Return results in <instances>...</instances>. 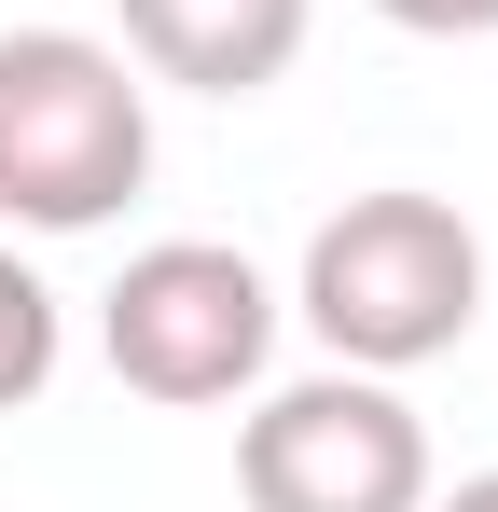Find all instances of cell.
<instances>
[{"label":"cell","instance_id":"6da1fadb","mask_svg":"<svg viewBox=\"0 0 498 512\" xmlns=\"http://www.w3.org/2000/svg\"><path fill=\"white\" fill-rule=\"evenodd\" d=\"M305 333L346 360V374H415V360H457L471 319H485V236L443 208V194H346L319 236H305V277H291Z\"/></svg>","mask_w":498,"mask_h":512},{"label":"cell","instance_id":"7a4b0ae2","mask_svg":"<svg viewBox=\"0 0 498 512\" xmlns=\"http://www.w3.org/2000/svg\"><path fill=\"white\" fill-rule=\"evenodd\" d=\"M153 180V84L97 28H0V222L97 236Z\"/></svg>","mask_w":498,"mask_h":512},{"label":"cell","instance_id":"3957f363","mask_svg":"<svg viewBox=\"0 0 498 512\" xmlns=\"http://www.w3.org/2000/svg\"><path fill=\"white\" fill-rule=\"evenodd\" d=\"M97 346H111V374H125L139 402L208 416V402L263 388L277 291H263V263L222 250V236H153V250H125V277L97 291Z\"/></svg>","mask_w":498,"mask_h":512},{"label":"cell","instance_id":"277c9868","mask_svg":"<svg viewBox=\"0 0 498 512\" xmlns=\"http://www.w3.org/2000/svg\"><path fill=\"white\" fill-rule=\"evenodd\" d=\"M236 499L249 512H415L429 499V429L388 374H291L236 429Z\"/></svg>","mask_w":498,"mask_h":512},{"label":"cell","instance_id":"5b68a950","mask_svg":"<svg viewBox=\"0 0 498 512\" xmlns=\"http://www.w3.org/2000/svg\"><path fill=\"white\" fill-rule=\"evenodd\" d=\"M125 56L180 97H263L305 56V0H111Z\"/></svg>","mask_w":498,"mask_h":512},{"label":"cell","instance_id":"8992f818","mask_svg":"<svg viewBox=\"0 0 498 512\" xmlns=\"http://www.w3.org/2000/svg\"><path fill=\"white\" fill-rule=\"evenodd\" d=\"M56 346H70V333H56V291H42L28 263L0 250V416L56 388Z\"/></svg>","mask_w":498,"mask_h":512},{"label":"cell","instance_id":"52a82bcc","mask_svg":"<svg viewBox=\"0 0 498 512\" xmlns=\"http://www.w3.org/2000/svg\"><path fill=\"white\" fill-rule=\"evenodd\" d=\"M388 28H415V42H485L498 28V0H374Z\"/></svg>","mask_w":498,"mask_h":512},{"label":"cell","instance_id":"ba28073f","mask_svg":"<svg viewBox=\"0 0 498 512\" xmlns=\"http://www.w3.org/2000/svg\"><path fill=\"white\" fill-rule=\"evenodd\" d=\"M415 512H498V471H471V485H443V499H415Z\"/></svg>","mask_w":498,"mask_h":512}]
</instances>
